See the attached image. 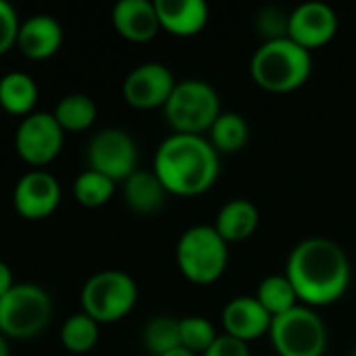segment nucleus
Listing matches in <instances>:
<instances>
[{
    "label": "nucleus",
    "mask_w": 356,
    "mask_h": 356,
    "mask_svg": "<svg viewBox=\"0 0 356 356\" xmlns=\"http://www.w3.org/2000/svg\"><path fill=\"white\" fill-rule=\"evenodd\" d=\"M350 261L346 250L330 238H307L296 244L286 263V277L307 307H323L340 300L350 286Z\"/></svg>",
    "instance_id": "nucleus-1"
},
{
    "label": "nucleus",
    "mask_w": 356,
    "mask_h": 356,
    "mask_svg": "<svg viewBox=\"0 0 356 356\" xmlns=\"http://www.w3.org/2000/svg\"><path fill=\"white\" fill-rule=\"evenodd\" d=\"M152 171L169 194L198 196L219 177V152L204 136L171 134L156 148Z\"/></svg>",
    "instance_id": "nucleus-2"
},
{
    "label": "nucleus",
    "mask_w": 356,
    "mask_h": 356,
    "mask_svg": "<svg viewBox=\"0 0 356 356\" xmlns=\"http://www.w3.org/2000/svg\"><path fill=\"white\" fill-rule=\"evenodd\" d=\"M313 71L311 50L298 46L290 38L263 42L250 58L252 81L275 94L302 88Z\"/></svg>",
    "instance_id": "nucleus-3"
},
{
    "label": "nucleus",
    "mask_w": 356,
    "mask_h": 356,
    "mask_svg": "<svg viewBox=\"0 0 356 356\" xmlns=\"http://www.w3.org/2000/svg\"><path fill=\"white\" fill-rule=\"evenodd\" d=\"M175 261L181 275L196 284H215L227 269V242L213 225H194L186 229L175 248Z\"/></svg>",
    "instance_id": "nucleus-4"
},
{
    "label": "nucleus",
    "mask_w": 356,
    "mask_h": 356,
    "mask_svg": "<svg viewBox=\"0 0 356 356\" xmlns=\"http://www.w3.org/2000/svg\"><path fill=\"white\" fill-rule=\"evenodd\" d=\"M163 111L169 127L175 134L190 136H202L209 131L223 113L219 92L204 79L177 81Z\"/></svg>",
    "instance_id": "nucleus-5"
},
{
    "label": "nucleus",
    "mask_w": 356,
    "mask_h": 356,
    "mask_svg": "<svg viewBox=\"0 0 356 356\" xmlns=\"http://www.w3.org/2000/svg\"><path fill=\"white\" fill-rule=\"evenodd\" d=\"M52 317L50 294L38 284H15L0 298V334L6 340L40 336Z\"/></svg>",
    "instance_id": "nucleus-6"
},
{
    "label": "nucleus",
    "mask_w": 356,
    "mask_h": 356,
    "mask_svg": "<svg viewBox=\"0 0 356 356\" xmlns=\"http://www.w3.org/2000/svg\"><path fill=\"white\" fill-rule=\"evenodd\" d=\"M138 302V286L131 275L119 269L94 273L81 288V311L98 325L127 317Z\"/></svg>",
    "instance_id": "nucleus-7"
},
{
    "label": "nucleus",
    "mask_w": 356,
    "mask_h": 356,
    "mask_svg": "<svg viewBox=\"0 0 356 356\" xmlns=\"http://www.w3.org/2000/svg\"><path fill=\"white\" fill-rule=\"evenodd\" d=\"M269 338L277 356H323L327 350V327L307 305L273 317Z\"/></svg>",
    "instance_id": "nucleus-8"
},
{
    "label": "nucleus",
    "mask_w": 356,
    "mask_h": 356,
    "mask_svg": "<svg viewBox=\"0 0 356 356\" xmlns=\"http://www.w3.org/2000/svg\"><path fill=\"white\" fill-rule=\"evenodd\" d=\"M88 169L106 175L115 184L125 181L138 171L136 140L119 127L100 129L88 144Z\"/></svg>",
    "instance_id": "nucleus-9"
},
{
    "label": "nucleus",
    "mask_w": 356,
    "mask_h": 356,
    "mask_svg": "<svg viewBox=\"0 0 356 356\" xmlns=\"http://www.w3.org/2000/svg\"><path fill=\"white\" fill-rule=\"evenodd\" d=\"M65 131L52 113H31L21 119L15 134V150L27 165L42 169L63 150Z\"/></svg>",
    "instance_id": "nucleus-10"
},
{
    "label": "nucleus",
    "mask_w": 356,
    "mask_h": 356,
    "mask_svg": "<svg viewBox=\"0 0 356 356\" xmlns=\"http://www.w3.org/2000/svg\"><path fill=\"white\" fill-rule=\"evenodd\" d=\"M177 86L173 73L163 63H142L123 81V98L129 106L148 111L163 108Z\"/></svg>",
    "instance_id": "nucleus-11"
},
{
    "label": "nucleus",
    "mask_w": 356,
    "mask_h": 356,
    "mask_svg": "<svg viewBox=\"0 0 356 356\" xmlns=\"http://www.w3.org/2000/svg\"><path fill=\"white\" fill-rule=\"evenodd\" d=\"M60 202V186L56 177L44 169L25 173L13 192L15 211L27 221H42L50 217Z\"/></svg>",
    "instance_id": "nucleus-12"
},
{
    "label": "nucleus",
    "mask_w": 356,
    "mask_h": 356,
    "mask_svg": "<svg viewBox=\"0 0 356 356\" xmlns=\"http://www.w3.org/2000/svg\"><path fill=\"white\" fill-rule=\"evenodd\" d=\"M338 33V15L325 2H305L290 13L288 38L298 46L311 50L325 46Z\"/></svg>",
    "instance_id": "nucleus-13"
},
{
    "label": "nucleus",
    "mask_w": 356,
    "mask_h": 356,
    "mask_svg": "<svg viewBox=\"0 0 356 356\" xmlns=\"http://www.w3.org/2000/svg\"><path fill=\"white\" fill-rule=\"evenodd\" d=\"M223 330L227 336L252 342L261 336L269 334L273 317L263 309V305L257 300V296H236L232 298L223 309Z\"/></svg>",
    "instance_id": "nucleus-14"
},
{
    "label": "nucleus",
    "mask_w": 356,
    "mask_h": 356,
    "mask_svg": "<svg viewBox=\"0 0 356 356\" xmlns=\"http://www.w3.org/2000/svg\"><path fill=\"white\" fill-rule=\"evenodd\" d=\"M111 19L117 33L136 44L150 42L161 31L156 6L150 0H119Z\"/></svg>",
    "instance_id": "nucleus-15"
},
{
    "label": "nucleus",
    "mask_w": 356,
    "mask_h": 356,
    "mask_svg": "<svg viewBox=\"0 0 356 356\" xmlns=\"http://www.w3.org/2000/svg\"><path fill=\"white\" fill-rule=\"evenodd\" d=\"M65 31L60 23L50 15H33L21 23L17 35V48L31 60H46L54 56L63 46Z\"/></svg>",
    "instance_id": "nucleus-16"
},
{
    "label": "nucleus",
    "mask_w": 356,
    "mask_h": 356,
    "mask_svg": "<svg viewBox=\"0 0 356 356\" xmlns=\"http://www.w3.org/2000/svg\"><path fill=\"white\" fill-rule=\"evenodd\" d=\"M161 29L188 38L202 31L209 21V6L204 0H154Z\"/></svg>",
    "instance_id": "nucleus-17"
},
{
    "label": "nucleus",
    "mask_w": 356,
    "mask_h": 356,
    "mask_svg": "<svg viewBox=\"0 0 356 356\" xmlns=\"http://www.w3.org/2000/svg\"><path fill=\"white\" fill-rule=\"evenodd\" d=\"M259 221L261 213L254 202L246 198H234L219 209L213 227L227 244H232L248 240L259 229Z\"/></svg>",
    "instance_id": "nucleus-18"
},
{
    "label": "nucleus",
    "mask_w": 356,
    "mask_h": 356,
    "mask_svg": "<svg viewBox=\"0 0 356 356\" xmlns=\"http://www.w3.org/2000/svg\"><path fill=\"white\" fill-rule=\"evenodd\" d=\"M167 190L154 171L138 169L123 181V200L138 215H154L167 200Z\"/></svg>",
    "instance_id": "nucleus-19"
},
{
    "label": "nucleus",
    "mask_w": 356,
    "mask_h": 356,
    "mask_svg": "<svg viewBox=\"0 0 356 356\" xmlns=\"http://www.w3.org/2000/svg\"><path fill=\"white\" fill-rule=\"evenodd\" d=\"M38 102V83L23 71H13L0 77V106L15 117H27Z\"/></svg>",
    "instance_id": "nucleus-20"
},
{
    "label": "nucleus",
    "mask_w": 356,
    "mask_h": 356,
    "mask_svg": "<svg viewBox=\"0 0 356 356\" xmlns=\"http://www.w3.org/2000/svg\"><path fill=\"white\" fill-rule=\"evenodd\" d=\"M250 138V127L244 115L234 111H223L217 121L209 129V142L211 146L221 154H234L240 152Z\"/></svg>",
    "instance_id": "nucleus-21"
},
{
    "label": "nucleus",
    "mask_w": 356,
    "mask_h": 356,
    "mask_svg": "<svg viewBox=\"0 0 356 356\" xmlns=\"http://www.w3.org/2000/svg\"><path fill=\"white\" fill-rule=\"evenodd\" d=\"M54 119L63 131H86L98 117V106L88 94H69L54 106Z\"/></svg>",
    "instance_id": "nucleus-22"
},
{
    "label": "nucleus",
    "mask_w": 356,
    "mask_h": 356,
    "mask_svg": "<svg viewBox=\"0 0 356 356\" xmlns=\"http://www.w3.org/2000/svg\"><path fill=\"white\" fill-rule=\"evenodd\" d=\"M257 300L263 305V309L271 315H284L288 311H292L294 307H298V296L294 286L290 284V280L284 275H269L259 284L257 290Z\"/></svg>",
    "instance_id": "nucleus-23"
},
{
    "label": "nucleus",
    "mask_w": 356,
    "mask_h": 356,
    "mask_svg": "<svg viewBox=\"0 0 356 356\" xmlns=\"http://www.w3.org/2000/svg\"><path fill=\"white\" fill-rule=\"evenodd\" d=\"M100 325L83 311L71 315L60 327V344L73 355H86L98 344Z\"/></svg>",
    "instance_id": "nucleus-24"
},
{
    "label": "nucleus",
    "mask_w": 356,
    "mask_h": 356,
    "mask_svg": "<svg viewBox=\"0 0 356 356\" xmlns=\"http://www.w3.org/2000/svg\"><path fill=\"white\" fill-rule=\"evenodd\" d=\"M144 348L152 356L167 355L169 350H175L181 346L179 338V319L169 315H159L150 319L142 334Z\"/></svg>",
    "instance_id": "nucleus-25"
},
{
    "label": "nucleus",
    "mask_w": 356,
    "mask_h": 356,
    "mask_svg": "<svg viewBox=\"0 0 356 356\" xmlns=\"http://www.w3.org/2000/svg\"><path fill=\"white\" fill-rule=\"evenodd\" d=\"M115 186L117 184L113 179H108L106 175L92 171V169H86L73 181V196L81 207L98 209L113 198Z\"/></svg>",
    "instance_id": "nucleus-26"
},
{
    "label": "nucleus",
    "mask_w": 356,
    "mask_h": 356,
    "mask_svg": "<svg viewBox=\"0 0 356 356\" xmlns=\"http://www.w3.org/2000/svg\"><path fill=\"white\" fill-rule=\"evenodd\" d=\"M217 332L213 327V323L204 317L198 315H190L179 319V338H181V346L194 355H204L211 344L217 340Z\"/></svg>",
    "instance_id": "nucleus-27"
},
{
    "label": "nucleus",
    "mask_w": 356,
    "mask_h": 356,
    "mask_svg": "<svg viewBox=\"0 0 356 356\" xmlns=\"http://www.w3.org/2000/svg\"><path fill=\"white\" fill-rule=\"evenodd\" d=\"M257 29L261 31L265 42L288 38L290 13L282 10L280 6H267L257 15Z\"/></svg>",
    "instance_id": "nucleus-28"
},
{
    "label": "nucleus",
    "mask_w": 356,
    "mask_h": 356,
    "mask_svg": "<svg viewBox=\"0 0 356 356\" xmlns=\"http://www.w3.org/2000/svg\"><path fill=\"white\" fill-rule=\"evenodd\" d=\"M19 27L21 21L15 6L6 0H0V56L6 54L13 46H17Z\"/></svg>",
    "instance_id": "nucleus-29"
},
{
    "label": "nucleus",
    "mask_w": 356,
    "mask_h": 356,
    "mask_svg": "<svg viewBox=\"0 0 356 356\" xmlns=\"http://www.w3.org/2000/svg\"><path fill=\"white\" fill-rule=\"evenodd\" d=\"M202 356H250V350L246 342L223 334V336H217V340Z\"/></svg>",
    "instance_id": "nucleus-30"
},
{
    "label": "nucleus",
    "mask_w": 356,
    "mask_h": 356,
    "mask_svg": "<svg viewBox=\"0 0 356 356\" xmlns=\"http://www.w3.org/2000/svg\"><path fill=\"white\" fill-rule=\"evenodd\" d=\"M17 282L13 280V271H10V267L4 263V261H0V298L15 286Z\"/></svg>",
    "instance_id": "nucleus-31"
},
{
    "label": "nucleus",
    "mask_w": 356,
    "mask_h": 356,
    "mask_svg": "<svg viewBox=\"0 0 356 356\" xmlns=\"http://www.w3.org/2000/svg\"><path fill=\"white\" fill-rule=\"evenodd\" d=\"M163 356H196L194 353H190V350H186L184 346H179V348H175V350H169L167 355Z\"/></svg>",
    "instance_id": "nucleus-32"
},
{
    "label": "nucleus",
    "mask_w": 356,
    "mask_h": 356,
    "mask_svg": "<svg viewBox=\"0 0 356 356\" xmlns=\"http://www.w3.org/2000/svg\"><path fill=\"white\" fill-rule=\"evenodd\" d=\"M0 356H8V344L2 334H0Z\"/></svg>",
    "instance_id": "nucleus-33"
},
{
    "label": "nucleus",
    "mask_w": 356,
    "mask_h": 356,
    "mask_svg": "<svg viewBox=\"0 0 356 356\" xmlns=\"http://www.w3.org/2000/svg\"><path fill=\"white\" fill-rule=\"evenodd\" d=\"M353 356H356V348H355V350H353Z\"/></svg>",
    "instance_id": "nucleus-34"
},
{
    "label": "nucleus",
    "mask_w": 356,
    "mask_h": 356,
    "mask_svg": "<svg viewBox=\"0 0 356 356\" xmlns=\"http://www.w3.org/2000/svg\"><path fill=\"white\" fill-rule=\"evenodd\" d=\"M265 356H273V355H265ZM275 356H277V355H275Z\"/></svg>",
    "instance_id": "nucleus-35"
}]
</instances>
